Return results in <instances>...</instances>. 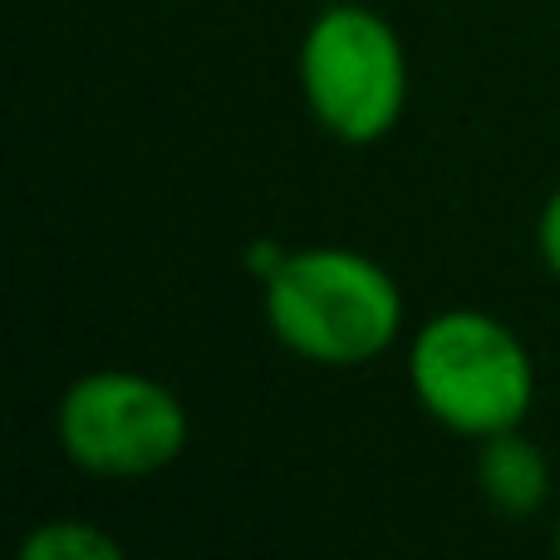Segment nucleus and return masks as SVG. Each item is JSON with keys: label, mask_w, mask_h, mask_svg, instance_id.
<instances>
[{"label": "nucleus", "mask_w": 560, "mask_h": 560, "mask_svg": "<svg viewBox=\"0 0 560 560\" xmlns=\"http://www.w3.org/2000/svg\"><path fill=\"white\" fill-rule=\"evenodd\" d=\"M261 305L280 345L325 369L369 364L404 325V295L394 276L345 246L280 256L266 271Z\"/></svg>", "instance_id": "obj_1"}, {"label": "nucleus", "mask_w": 560, "mask_h": 560, "mask_svg": "<svg viewBox=\"0 0 560 560\" xmlns=\"http://www.w3.org/2000/svg\"><path fill=\"white\" fill-rule=\"evenodd\" d=\"M408 384L428 418L463 438H492L522 428L536 398V369L526 345L482 310H443L413 335Z\"/></svg>", "instance_id": "obj_2"}, {"label": "nucleus", "mask_w": 560, "mask_h": 560, "mask_svg": "<svg viewBox=\"0 0 560 560\" xmlns=\"http://www.w3.org/2000/svg\"><path fill=\"white\" fill-rule=\"evenodd\" d=\"M300 89L329 138L369 148L394 133L408 104V59L378 10L329 5L300 45Z\"/></svg>", "instance_id": "obj_3"}, {"label": "nucleus", "mask_w": 560, "mask_h": 560, "mask_svg": "<svg viewBox=\"0 0 560 560\" xmlns=\"http://www.w3.org/2000/svg\"><path fill=\"white\" fill-rule=\"evenodd\" d=\"M59 447L79 472L133 482L173 467L187 447V408L167 384L128 369H94L59 398Z\"/></svg>", "instance_id": "obj_4"}, {"label": "nucleus", "mask_w": 560, "mask_h": 560, "mask_svg": "<svg viewBox=\"0 0 560 560\" xmlns=\"http://www.w3.org/2000/svg\"><path fill=\"white\" fill-rule=\"evenodd\" d=\"M477 487H482V497L502 516H532V512H541L546 497H551V463H546V453L532 438L506 428V433L482 438Z\"/></svg>", "instance_id": "obj_5"}, {"label": "nucleus", "mask_w": 560, "mask_h": 560, "mask_svg": "<svg viewBox=\"0 0 560 560\" xmlns=\"http://www.w3.org/2000/svg\"><path fill=\"white\" fill-rule=\"evenodd\" d=\"M20 560H124V546L89 522H45L20 541Z\"/></svg>", "instance_id": "obj_6"}, {"label": "nucleus", "mask_w": 560, "mask_h": 560, "mask_svg": "<svg viewBox=\"0 0 560 560\" xmlns=\"http://www.w3.org/2000/svg\"><path fill=\"white\" fill-rule=\"evenodd\" d=\"M536 246H541V261L560 276V187L551 192V202L541 207V222H536Z\"/></svg>", "instance_id": "obj_7"}, {"label": "nucleus", "mask_w": 560, "mask_h": 560, "mask_svg": "<svg viewBox=\"0 0 560 560\" xmlns=\"http://www.w3.org/2000/svg\"><path fill=\"white\" fill-rule=\"evenodd\" d=\"M556 551H560V522H556Z\"/></svg>", "instance_id": "obj_8"}]
</instances>
